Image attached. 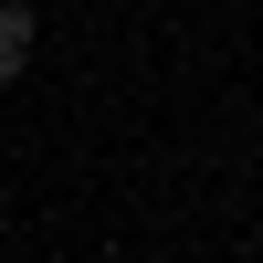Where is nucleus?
I'll return each instance as SVG.
<instances>
[{
    "mask_svg": "<svg viewBox=\"0 0 263 263\" xmlns=\"http://www.w3.org/2000/svg\"><path fill=\"white\" fill-rule=\"evenodd\" d=\"M32 63V0H0V84Z\"/></svg>",
    "mask_w": 263,
    "mask_h": 263,
    "instance_id": "1",
    "label": "nucleus"
}]
</instances>
